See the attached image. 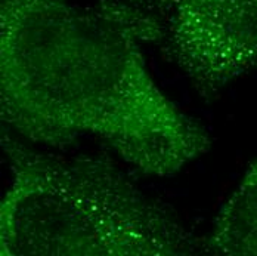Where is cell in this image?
<instances>
[{"instance_id": "277c9868", "label": "cell", "mask_w": 257, "mask_h": 256, "mask_svg": "<svg viewBox=\"0 0 257 256\" xmlns=\"http://www.w3.org/2000/svg\"><path fill=\"white\" fill-rule=\"evenodd\" d=\"M204 250L216 256H257V161L220 209Z\"/></svg>"}, {"instance_id": "3957f363", "label": "cell", "mask_w": 257, "mask_h": 256, "mask_svg": "<svg viewBox=\"0 0 257 256\" xmlns=\"http://www.w3.org/2000/svg\"><path fill=\"white\" fill-rule=\"evenodd\" d=\"M98 9L204 98L257 65V0H102Z\"/></svg>"}, {"instance_id": "7a4b0ae2", "label": "cell", "mask_w": 257, "mask_h": 256, "mask_svg": "<svg viewBox=\"0 0 257 256\" xmlns=\"http://www.w3.org/2000/svg\"><path fill=\"white\" fill-rule=\"evenodd\" d=\"M11 184L0 205L3 256H176L192 238L169 207L109 160L61 158L2 135Z\"/></svg>"}, {"instance_id": "6da1fadb", "label": "cell", "mask_w": 257, "mask_h": 256, "mask_svg": "<svg viewBox=\"0 0 257 256\" xmlns=\"http://www.w3.org/2000/svg\"><path fill=\"white\" fill-rule=\"evenodd\" d=\"M0 107L24 141L64 148L95 136L148 177L173 175L210 147L158 89L139 43L70 0H2Z\"/></svg>"}]
</instances>
